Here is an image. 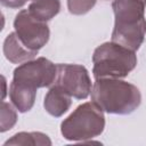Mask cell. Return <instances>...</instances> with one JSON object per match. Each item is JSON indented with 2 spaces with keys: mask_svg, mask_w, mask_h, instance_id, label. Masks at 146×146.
Here are the masks:
<instances>
[{
  "mask_svg": "<svg viewBox=\"0 0 146 146\" xmlns=\"http://www.w3.org/2000/svg\"><path fill=\"white\" fill-rule=\"evenodd\" d=\"M146 0H114V27L112 41L131 50H138L146 34Z\"/></svg>",
  "mask_w": 146,
  "mask_h": 146,
  "instance_id": "obj_1",
  "label": "cell"
},
{
  "mask_svg": "<svg viewBox=\"0 0 146 146\" xmlns=\"http://www.w3.org/2000/svg\"><path fill=\"white\" fill-rule=\"evenodd\" d=\"M91 100L108 114L128 115L141 104L139 89L127 81L113 78L96 79L91 89Z\"/></svg>",
  "mask_w": 146,
  "mask_h": 146,
  "instance_id": "obj_2",
  "label": "cell"
},
{
  "mask_svg": "<svg viewBox=\"0 0 146 146\" xmlns=\"http://www.w3.org/2000/svg\"><path fill=\"white\" fill-rule=\"evenodd\" d=\"M92 64V75L95 79H121L128 76L135 70L137 55L135 50L116 42H104L95 49Z\"/></svg>",
  "mask_w": 146,
  "mask_h": 146,
  "instance_id": "obj_3",
  "label": "cell"
},
{
  "mask_svg": "<svg viewBox=\"0 0 146 146\" xmlns=\"http://www.w3.org/2000/svg\"><path fill=\"white\" fill-rule=\"evenodd\" d=\"M104 128V111L94 102H87L79 105L62 122L60 133L70 141H86L99 136Z\"/></svg>",
  "mask_w": 146,
  "mask_h": 146,
  "instance_id": "obj_4",
  "label": "cell"
},
{
  "mask_svg": "<svg viewBox=\"0 0 146 146\" xmlns=\"http://www.w3.org/2000/svg\"><path fill=\"white\" fill-rule=\"evenodd\" d=\"M56 76L57 65L44 57H39L18 65L14 70L13 81L39 89L55 83Z\"/></svg>",
  "mask_w": 146,
  "mask_h": 146,
  "instance_id": "obj_5",
  "label": "cell"
},
{
  "mask_svg": "<svg viewBox=\"0 0 146 146\" xmlns=\"http://www.w3.org/2000/svg\"><path fill=\"white\" fill-rule=\"evenodd\" d=\"M14 29L19 40L31 50L39 51L49 41L50 30L47 22L34 18L27 9L18 11L14 19Z\"/></svg>",
  "mask_w": 146,
  "mask_h": 146,
  "instance_id": "obj_6",
  "label": "cell"
},
{
  "mask_svg": "<svg viewBox=\"0 0 146 146\" xmlns=\"http://www.w3.org/2000/svg\"><path fill=\"white\" fill-rule=\"evenodd\" d=\"M55 84L75 99H86L92 89L88 70L79 64H57Z\"/></svg>",
  "mask_w": 146,
  "mask_h": 146,
  "instance_id": "obj_7",
  "label": "cell"
},
{
  "mask_svg": "<svg viewBox=\"0 0 146 146\" xmlns=\"http://www.w3.org/2000/svg\"><path fill=\"white\" fill-rule=\"evenodd\" d=\"M3 55L13 64H22L33 59L38 51L29 49L17 36L16 32L9 33L3 41Z\"/></svg>",
  "mask_w": 146,
  "mask_h": 146,
  "instance_id": "obj_8",
  "label": "cell"
},
{
  "mask_svg": "<svg viewBox=\"0 0 146 146\" xmlns=\"http://www.w3.org/2000/svg\"><path fill=\"white\" fill-rule=\"evenodd\" d=\"M72 105V97L59 86H52L44 96L43 107L48 114L55 117L64 115Z\"/></svg>",
  "mask_w": 146,
  "mask_h": 146,
  "instance_id": "obj_9",
  "label": "cell"
},
{
  "mask_svg": "<svg viewBox=\"0 0 146 146\" xmlns=\"http://www.w3.org/2000/svg\"><path fill=\"white\" fill-rule=\"evenodd\" d=\"M35 96H36V89L11 80L9 87V98L13 105L16 107V110H18V112L21 113L29 112L34 105Z\"/></svg>",
  "mask_w": 146,
  "mask_h": 146,
  "instance_id": "obj_10",
  "label": "cell"
},
{
  "mask_svg": "<svg viewBox=\"0 0 146 146\" xmlns=\"http://www.w3.org/2000/svg\"><path fill=\"white\" fill-rule=\"evenodd\" d=\"M31 16L34 18L48 22L54 18L60 11V1L59 0H34L30 3L27 8Z\"/></svg>",
  "mask_w": 146,
  "mask_h": 146,
  "instance_id": "obj_11",
  "label": "cell"
},
{
  "mask_svg": "<svg viewBox=\"0 0 146 146\" xmlns=\"http://www.w3.org/2000/svg\"><path fill=\"white\" fill-rule=\"evenodd\" d=\"M8 145H33V146H42V145H51V140L49 139V137L43 133V132H39V131H33V132H18L16 135H14L10 139L6 140L3 146H8Z\"/></svg>",
  "mask_w": 146,
  "mask_h": 146,
  "instance_id": "obj_12",
  "label": "cell"
},
{
  "mask_svg": "<svg viewBox=\"0 0 146 146\" xmlns=\"http://www.w3.org/2000/svg\"><path fill=\"white\" fill-rule=\"evenodd\" d=\"M17 122V112L13 107L11 104L7 102H2L1 104V123L0 131L6 132L10 130Z\"/></svg>",
  "mask_w": 146,
  "mask_h": 146,
  "instance_id": "obj_13",
  "label": "cell"
},
{
  "mask_svg": "<svg viewBox=\"0 0 146 146\" xmlns=\"http://www.w3.org/2000/svg\"><path fill=\"white\" fill-rule=\"evenodd\" d=\"M97 0H67V9L72 15H84L96 5Z\"/></svg>",
  "mask_w": 146,
  "mask_h": 146,
  "instance_id": "obj_14",
  "label": "cell"
},
{
  "mask_svg": "<svg viewBox=\"0 0 146 146\" xmlns=\"http://www.w3.org/2000/svg\"><path fill=\"white\" fill-rule=\"evenodd\" d=\"M27 0H0L3 7L8 8H21L26 3Z\"/></svg>",
  "mask_w": 146,
  "mask_h": 146,
  "instance_id": "obj_15",
  "label": "cell"
},
{
  "mask_svg": "<svg viewBox=\"0 0 146 146\" xmlns=\"http://www.w3.org/2000/svg\"><path fill=\"white\" fill-rule=\"evenodd\" d=\"M2 82H3V98L6 96V79L5 76H2Z\"/></svg>",
  "mask_w": 146,
  "mask_h": 146,
  "instance_id": "obj_16",
  "label": "cell"
},
{
  "mask_svg": "<svg viewBox=\"0 0 146 146\" xmlns=\"http://www.w3.org/2000/svg\"><path fill=\"white\" fill-rule=\"evenodd\" d=\"M32 1H34V0H32Z\"/></svg>",
  "mask_w": 146,
  "mask_h": 146,
  "instance_id": "obj_17",
  "label": "cell"
}]
</instances>
